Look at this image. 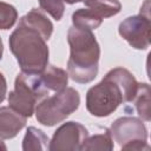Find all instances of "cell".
I'll list each match as a JSON object with an SVG mask.
<instances>
[{
	"instance_id": "cell-22",
	"label": "cell",
	"mask_w": 151,
	"mask_h": 151,
	"mask_svg": "<svg viewBox=\"0 0 151 151\" xmlns=\"http://www.w3.org/2000/svg\"><path fill=\"white\" fill-rule=\"evenodd\" d=\"M92 0H77V2H84L85 5H87L88 2H91Z\"/></svg>"
},
{
	"instance_id": "cell-1",
	"label": "cell",
	"mask_w": 151,
	"mask_h": 151,
	"mask_svg": "<svg viewBox=\"0 0 151 151\" xmlns=\"http://www.w3.org/2000/svg\"><path fill=\"white\" fill-rule=\"evenodd\" d=\"M138 90L134 76L124 67L110 70L86 93V110L94 117H107L120 104L133 101Z\"/></svg>"
},
{
	"instance_id": "cell-17",
	"label": "cell",
	"mask_w": 151,
	"mask_h": 151,
	"mask_svg": "<svg viewBox=\"0 0 151 151\" xmlns=\"http://www.w3.org/2000/svg\"><path fill=\"white\" fill-rule=\"evenodd\" d=\"M40 8L48 13L54 20L59 21L63 15H64V11H65V4L64 0H38Z\"/></svg>"
},
{
	"instance_id": "cell-4",
	"label": "cell",
	"mask_w": 151,
	"mask_h": 151,
	"mask_svg": "<svg viewBox=\"0 0 151 151\" xmlns=\"http://www.w3.org/2000/svg\"><path fill=\"white\" fill-rule=\"evenodd\" d=\"M79 104V92L73 87H66L61 92L40 100L34 110L35 118L41 125L54 126L77 111Z\"/></svg>"
},
{
	"instance_id": "cell-7",
	"label": "cell",
	"mask_w": 151,
	"mask_h": 151,
	"mask_svg": "<svg viewBox=\"0 0 151 151\" xmlns=\"http://www.w3.org/2000/svg\"><path fill=\"white\" fill-rule=\"evenodd\" d=\"M87 8H79L72 14V24L81 29H96L101 25L104 18L118 14L122 9L119 0H92Z\"/></svg>"
},
{
	"instance_id": "cell-5",
	"label": "cell",
	"mask_w": 151,
	"mask_h": 151,
	"mask_svg": "<svg viewBox=\"0 0 151 151\" xmlns=\"http://www.w3.org/2000/svg\"><path fill=\"white\" fill-rule=\"evenodd\" d=\"M48 93L40 84L38 73L20 72L14 81V90L8 94V106L26 118L33 116L37 104Z\"/></svg>"
},
{
	"instance_id": "cell-21",
	"label": "cell",
	"mask_w": 151,
	"mask_h": 151,
	"mask_svg": "<svg viewBox=\"0 0 151 151\" xmlns=\"http://www.w3.org/2000/svg\"><path fill=\"white\" fill-rule=\"evenodd\" d=\"M64 2H66V4H70V5H72V4H76V2H77V0H64Z\"/></svg>"
},
{
	"instance_id": "cell-11",
	"label": "cell",
	"mask_w": 151,
	"mask_h": 151,
	"mask_svg": "<svg viewBox=\"0 0 151 151\" xmlns=\"http://www.w3.org/2000/svg\"><path fill=\"white\" fill-rule=\"evenodd\" d=\"M39 80L44 90L48 93H58L67 87L68 74L65 70L59 68L53 65H47L45 70L38 73Z\"/></svg>"
},
{
	"instance_id": "cell-13",
	"label": "cell",
	"mask_w": 151,
	"mask_h": 151,
	"mask_svg": "<svg viewBox=\"0 0 151 151\" xmlns=\"http://www.w3.org/2000/svg\"><path fill=\"white\" fill-rule=\"evenodd\" d=\"M50 139L47 134L34 126H29L22 139V150L24 151H42L48 150Z\"/></svg>"
},
{
	"instance_id": "cell-20",
	"label": "cell",
	"mask_w": 151,
	"mask_h": 151,
	"mask_svg": "<svg viewBox=\"0 0 151 151\" xmlns=\"http://www.w3.org/2000/svg\"><path fill=\"white\" fill-rule=\"evenodd\" d=\"M0 150H4V151H6L7 150V146L5 145V143L4 142H1L0 140Z\"/></svg>"
},
{
	"instance_id": "cell-15",
	"label": "cell",
	"mask_w": 151,
	"mask_h": 151,
	"mask_svg": "<svg viewBox=\"0 0 151 151\" xmlns=\"http://www.w3.org/2000/svg\"><path fill=\"white\" fill-rule=\"evenodd\" d=\"M134 106L138 116L142 120L150 122L151 120V111H150V86L146 83H138V90L134 97Z\"/></svg>"
},
{
	"instance_id": "cell-2",
	"label": "cell",
	"mask_w": 151,
	"mask_h": 151,
	"mask_svg": "<svg viewBox=\"0 0 151 151\" xmlns=\"http://www.w3.org/2000/svg\"><path fill=\"white\" fill-rule=\"evenodd\" d=\"M70 58L67 61L68 77L79 84L94 80L99 70L100 47L90 29L70 27L67 32Z\"/></svg>"
},
{
	"instance_id": "cell-9",
	"label": "cell",
	"mask_w": 151,
	"mask_h": 151,
	"mask_svg": "<svg viewBox=\"0 0 151 151\" xmlns=\"http://www.w3.org/2000/svg\"><path fill=\"white\" fill-rule=\"evenodd\" d=\"M88 136L87 129L78 122H66L53 133L48 144L50 151H80L81 144Z\"/></svg>"
},
{
	"instance_id": "cell-19",
	"label": "cell",
	"mask_w": 151,
	"mask_h": 151,
	"mask_svg": "<svg viewBox=\"0 0 151 151\" xmlns=\"http://www.w3.org/2000/svg\"><path fill=\"white\" fill-rule=\"evenodd\" d=\"M2 54H4V44H2V40L0 38V60L2 59Z\"/></svg>"
},
{
	"instance_id": "cell-12",
	"label": "cell",
	"mask_w": 151,
	"mask_h": 151,
	"mask_svg": "<svg viewBox=\"0 0 151 151\" xmlns=\"http://www.w3.org/2000/svg\"><path fill=\"white\" fill-rule=\"evenodd\" d=\"M20 20L24 21L25 24L34 27L39 32H41V34L45 37L46 40H48L53 33V24L51 22V20L47 18V15L41 9L32 8L28 13H26L24 17H21Z\"/></svg>"
},
{
	"instance_id": "cell-6",
	"label": "cell",
	"mask_w": 151,
	"mask_h": 151,
	"mask_svg": "<svg viewBox=\"0 0 151 151\" xmlns=\"http://www.w3.org/2000/svg\"><path fill=\"white\" fill-rule=\"evenodd\" d=\"M112 139L124 151H149L146 142L147 130L142 119L136 117H120L109 129Z\"/></svg>"
},
{
	"instance_id": "cell-14",
	"label": "cell",
	"mask_w": 151,
	"mask_h": 151,
	"mask_svg": "<svg viewBox=\"0 0 151 151\" xmlns=\"http://www.w3.org/2000/svg\"><path fill=\"white\" fill-rule=\"evenodd\" d=\"M112 151L113 150V139L111 137L110 130L104 129V132L93 134L91 137H86L84 143L81 144L80 151Z\"/></svg>"
},
{
	"instance_id": "cell-10",
	"label": "cell",
	"mask_w": 151,
	"mask_h": 151,
	"mask_svg": "<svg viewBox=\"0 0 151 151\" xmlns=\"http://www.w3.org/2000/svg\"><path fill=\"white\" fill-rule=\"evenodd\" d=\"M27 118L9 106L0 107V139L14 138L26 125Z\"/></svg>"
},
{
	"instance_id": "cell-8",
	"label": "cell",
	"mask_w": 151,
	"mask_h": 151,
	"mask_svg": "<svg viewBox=\"0 0 151 151\" xmlns=\"http://www.w3.org/2000/svg\"><path fill=\"white\" fill-rule=\"evenodd\" d=\"M150 15L142 11L138 15L127 17L118 26L119 35L136 50H146L150 46Z\"/></svg>"
},
{
	"instance_id": "cell-18",
	"label": "cell",
	"mask_w": 151,
	"mask_h": 151,
	"mask_svg": "<svg viewBox=\"0 0 151 151\" xmlns=\"http://www.w3.org/2000/svg\"><path fill=\"white\" fill-rule=\"evenodd\" d=\"M6 94H7V83L4 74L0 72V104L5 100Z\"/></svg>"
},
{
	"instance_id": "cell-16",
	"label": "cell",
	"mask_w": 151,
	"mask_h": 151,
	"mask_svg": "<svg viewBox=\"0 0 151 151\" xmlns=\"http://www.w3.org/2000/svg\"><path fill=\"white\" fill-rule=\"evenodd\" d=\"M18 19V11L11 4L0 1V29H9Z\"/></svg>"
},
{
	"instance_id": "cell-3",
	"label": "cell",
	"mask_w": 151,
	"mask_h": 151,
	"mask_svg": "<svg viewBox=\"0 0 151 151\" xmlns=\"http://www.w3.org/2000/svg\"><path fill=\"white\" fill-rule=\"evenodd\" d=\"M9 50L25 73H40L48 65V46L45 37L34 27L19 20L8 38Z\"/></svg>"
}]
</instances>
